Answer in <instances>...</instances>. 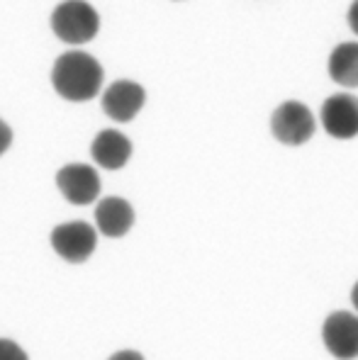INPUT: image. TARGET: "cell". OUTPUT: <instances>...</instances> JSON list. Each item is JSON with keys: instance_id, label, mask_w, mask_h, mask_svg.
Instances as JSON below:
<instances>
[{"instance_id": "6da1fadb", "label": "cell", "mask_w": 358, "mask_h": 360, "mask_svg": "<svg viewBox=\"0 0 358 360\" xmlns=\"http://www.w3.org/2000/svg\"><path fill=\"white\" fill-rule=\"evenodd\" d=\"M51 83L64 100L86 103L98 95L100 83H103V68L86 51H66L54 61Z\"/></svg>"}, {"instance_id": "7a4b0ae2", "label": "cell", "mask_w": 358, "mask_h": 360, "mask_svg": "<svg viewBox=\"0 0 358 360\" xmlns=\"http://www.w3.org/2000/svg\"><path fill=\"white\" fill-rule=\"evenodd\" d=\"M100 18L88 3H61L51 13V30L66 44H86L98 34Z\"/></svg>"}, {"instance_id": "3957f363", "label": "cell", "mask_w": 358, "mask_h": 360, "mask_svg": "<svg viewBox=\"0 0 358 360\" xmlns=\"http://www.w3.org/2000/svg\"><path fill=\"white\" fill-rule=\"evenodd\" d=\"M317 122L312 110L300 100H286L271 117V131L281 144L302 146L312 139Z\"/></svg>"}, {"instance_id": "277c9868", "label": "cell", "mask_w": 358, "mask_h": 360, "mask_svg": "<svg viewBox=\"0 0 358 360\" xmlns=\"http://www.w3.org/2000/svg\"><path fill=\"white\" fill-rule=\"evenodd\" d=\"M49 241L54 251L68 263H83L93 251H96L98 234L86 221H68L51 229Z\"/></svg>"}, {"instance_id": "5b68a950", "label": "cell", "mask_w": 358, "mask_h": 360, "mask_svg": "<svg viewBox=\"0 0 358 360\" xmlns=\"http://www.w3.org/2000/svg\"><path fill=\"white\" fill-rule=\"evenodd\" d=\"M322 341L334 358H358V314H354V311H331L322 326Z\"/></svg>"}, {"instance_id": "8992f818", "label": "cell", "mask_w": 358, "mask_h": 360, "mask_svg": "<svg viewBox=\"0 0 358 360\" xmlns=\"http://www.w3.org/2000/svg\"><path fill=\"white\" fill-rule=\"evenodd\" d=\"M322 127L329 136L334 139H354L358 136V100L349 93L329 95L319 112Z\"/></svg>"}, {"instance_id": "52a82bcc", "label": "cell", "mask_w": 358, "mask_h": 360, "mask_svg": "<svg viewBox=\"0 0 358 360\" xmlns=\"http://www.w3.org/2000/svg\"><path fill=\"white\" fill-rule=\"evenodd\" d=\"M56 185L71 205H91L100 193V178L86 163H68L56 173Z\"/></svg>"}, {"instance_id": "ba28073f", "label": "cell", "mask_w": 358, "mask_h": 360, "mask_svg": "<svg viewBox=\"0 0 358 360\" xmlns=\"http://www.w3.org/2000/svg\"><path fill=\"white\" fill-rule=\"evenodd\" d=\"M146 93L134 81H115L103 93V112L115 122H132L141 110Z\"/></svg>"}, {"instance_id": "9c48e42d", "label": "cell", "mask_w": 358, "mask_h": 360, "mask_svg": "<svg viewBox=\"0 0 358 360\" xmlns=\"http://www.w3.org/2000/svg\"><path fill=\"white\" fill-rule=\"evenodd\" d=\"M96 224H98L100 234L110 236V239H120V236L127 234L132 229V224H134V210H132V205L127 200L110 195V198L98 202Z\"/></svg>"}, {"instance_id": "30bf717a", "label": "cell", "mask_w": 358, "mask_h": 360, "mask_svg": "<svg viewBox=\"0 0 358 360\" xmlns=\"http://www.w3.org/2000/svg\"><path fill=\"white\" fill-rule=\"evenodd\" d=\"M93 161L108 171H117L132 156V141L117 129H103L91 144Z\"/></svg>"}, {"instance_id": "8fae6325", "label": "cell", "mask_w": 358, "mask_h": 360, "mask_svg": "<svg viewBox=\"0 0 358 360\" xmlns=\"http://www.w3.org/2000/svg\"><path fill=\"white\" fill-rule=\"evenodd\" d=\"M329 76L339 86L358 88V41H341L329 54Z\"/></svg>"}, {"instance_id": "7c38bea8", "label": "cell", "mask_w": 358, "mask_h": 360, "mask_svg": "<svg viewBox=\"0 0 358 360\" xmlns=\"http://www.w3.org/2000/svg\"><path fill=\"white\" fill-rule=\"evenodd\" d=\"M0 360H27L25 351L10 338H0Z\"/></svg>"}, {"instance_id": "4fadbf2b", "label": "cell", "mask_w": 358, "mask_h": 360, "mask_svg": "<svg viewBox=\"0 0 358 360\" xmlns=\"http://www.w3.org/2000/svg\"><path fill=\"white\" fill-rule=\"evenodd\" d=\"M10 141H13V131H10V127L5 124L3 120H0V153L8 151Z\"/></svg>"}, {"instance_id": "5bb4252c", "label": "cell", "mask_w": 358, "mask_h": 360, "mask_svg": "<svg viewBox=\"0 0 358 360\" xmlns=\"http://www.w3.org/2000/svg\"><path fill=\"white\" fill-rule=\"evenodd\" d=\"M108 360H144V358H141V353H136V351H117Z\"/></svg>"}, {"instance_id": "9a60e30c", "label": "cell", "mask_w": 358, "mask_h": 360, "mask_svg": "<svg viewBox=\"0 0 358 360\" xmlns=\"http://www.w3.org/2000/svg\"><path fill=\"white\" fill-rule=\"evenodd\" d=\"M349 27L358 34V3H354L349 8Z\"/></svg>"}, {"instance_id": "2e32d148", "label": "cell", "mask_w": 358, "mask_h": 360, "mask_svg": "<svg viewBox=\"0 0 358 360\" xmlns=\"http://www.w3.org/2000/svg\"><path fill=\"white\" fill-rule=\"evenodd\" d=\"M351 304H354V309H356V314H358V283L351 288Z\"/></svg>"}]
</instances>
